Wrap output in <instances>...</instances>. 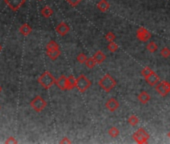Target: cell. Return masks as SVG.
I'll return each mask as SVG.
<instances>
[{
	"label": "cell",
	"mask_w": 170,
	"mask_h": 144,
	"mask_svg": "<svg viewBox=\"0 0 170 144\" xmlns=\"http://www.w3.org/2000/svg\"><path fill=\"white\" fill-rule=\"evenodd\" d=\"M5 142L6 143H17V140H15L13 137H10L9 139H7Z\"/></svg>",
	"instance_id": "30"
},
{
	"label": "cell",
	"mask_w": 170,
	"mask_h": 144,
	"mask_svg": "<svg viewBox=\"0 0 170 144\" xmlns=\"http://www.w3.org/2000/svg\"><path fill=\"white\" fill-rule=\"evenodd\" d=\"M136 37L138 38L140 41H148L151 38V33L149 30H147L146 28L144 27H139L136 31Z\"/></svg>",
	"instance_id": "7"
},
{
	"label": "cell",
	"mask_w": 170,
	"mask_h": 144,
	"mask_svg": "<svg viewBox=\"0 0 170 144\" xmlns=\"http://www.w3.org/2000/svg\"><path fill=\"white\" fill-rule=\"evenodd\" d=\"M146 49H147L149 52L153 53V52H156V50L158 49V46H157V44L155 43V42L151 41V42H149V43L147 44Z\"/></svg>",
	"instance_id": "22"
},
{
	"label": "cell",
	"mask_w": 170,
	"mask_h": 144,
	"mask_svg": "<svg viewBox=\"0 0 170 144\" xmlns=\"http://www.w3.org/2000/svg\"><path fill=\"white\" fill-rule=\"evenodd\" d=\"M151 99V96L150 94L148 93L147 91H141L138 94V100L141 102L142 104H146L150 101Z\"/></svg>",
	"instance_id": "14"
},
{
	"label": "cell",
	"mask_w": 170,
	"mask_h": 144,
	"mask_svg": "<svg viewBox=\"0 0 170 144\" xmlns=\"http://www.w3.org/2000/svg\"><path fill=\"white\" fill-rule=\"evenodd\" d=\"M67 84H68V90H71L76 87V78L73 75H70L67 77Z\"/></svg>",
	"instance_id": "18"
},
{
	"label": "cell",
	"mask_w": 170,
	"mask_h": 144,
	"mask_svg": "<svg viewBox=\"0 0 170 144\" xmlns=\"http://www.w3.org/2000/svg\"><path fill=\"white\" fill-rule=\"evenodd\" d=\"M66 1L70 4V5L72 6H76V5H78V4L82 1V0H66Z\"/></svg>",
	"instance_id": "29"
},
{
	"label": "cell",
	"mask_w": 170,
	"mask_h": 144,
	"mask_svg": "<svg viewBox=\"0 0 170 144\" xmlns=\"http://www.w3.org/2000/svg\"><path fill=\"white\" fill-rule=\"evenodd\" d=\"M1 50H2V46L0 45V52H1Z\"/></svg>",
	"instance_id": "33"
},
{
	"label": "cell",
	"mask_w": 170,
	"mask_h": 144,
	"mask_svg": "<svg viewBox=\"0 0 170 144\" xmlns=\"http://www.w3.org/2000/svg\"><path fill=\"white\" fill-rule=\"evenodd\" d=\"M96 61H95V59L91 57V58H87V60L86 62H85V66L87 67L88 69H92V68H94L95 65H96Z\"/></svg>",
	"instance_id": "21"
},
{
	"label": "cell",
	"mask_w": 170,
	"mask_h": 144,
	"mask_svg": "<svg viewBox=\"0 0 170 144\" xmlns=\"http://www.w3.org/2000/svg\"><path fill=\"white\" fill-rule=\"evenodd\" d=\"M105 106H106V108L109 110V111L114 112V111H116V110L118 109L119 102L117 101V99H115V98H110L107 102H106Z\"/></svg>",
	"instance_id": "12"
},
{
	"label": "cell",
	"mask_w": 170,
	"mask_h": 144,
	"mask_svg": "<svg viewBox=\"0 0 170 144\" xmlns=\"http://www.w3.org/2000/svg\"><path fill=\"white\" fill-rule=\"evenodd\" d=\"M133 139L137 143H139V144L146 143L148 141V139H149V134L146 132L145 129L139 128L137 131H136V132H134Z\"/></svg>",
	"instance_id": "5"
},
{
	"label": "cell",
	"mask_w": 170,
	"mask_h": 144,
	"mask_svg": "<svg viewBox=\"0 0 170 144\" xmlns=\"http://www.w3.org/2000/svg\"><path fill=\"white\" fill-rule=\"evenodd\" d=\"M69 30H70V28H69V26H68V24L65 23V22L59 23L56 26V32L58 33L59 35H61V36L66 35L67 33L69 32Z\"/></svg>",
	"instance_id": "10"
},
{
	"label": "cell",
	"mask_w": 170,
	"mask_h": 144,
	"mask_svg": "<svg viewBox=\"0 0 170 144\" xmlns=\"http://www.w3.org/2000/svg\"><path fill=\"white\" fill-rule=\"evenodd\" d=\"M127 122H128V124H130L131 126H136V125L139 123V118L136 116V115H131L128 118Z\"/></svg>",
	"instance_id": "23"
},
{
	"label": "cell",
	"mask_w": 170,
	"mask_h": 144,
	"mask_svg": "<svg viewBox=\"0 0 170 144\" xmlns=\"http://www.w3.org/2000/svg\"><path fill=\"white\" fill-rule=\"evenodd\" d=\"M153 72H154V71H153L151 68H150V67H145V68H143L142 69V71H141V74L144 76V77H147V76H149L151 73H153Z\"/></svg>",
	"instance_id": "27"
},
{
	"label": "cell",
	"mask_w": 170,
	"mask_h": 144,
	"mask_svg": "<svg viewBox=\"0 0 170 144\" xmlns=\"http://www.w3.org/2000/svg\"><path fill=\"white\" fill-rule=\"evenodd\" d=\"M160 54L163 58H168V57H170V49L168 47H164V48L161 49Z\"/></svg>",
	"instance_id": "25"
},
{
	"label": "cell",
	"mask_w": 170,
	"mask_h": 144,
	"mask_svg": "<svg viewBox=\"0 0 170 144\" xmlns=\"http://www.w3.org/2000/svg\"><path fill=\"white\" fill-rule=\"evenodd\" d=\"M145 80H146V82L149 84L150 86H156L157 84L160 82L159 76L157 75L155 72H153V73H151L149 76H147V77L145 78Z\"/></svg>",
	"instance_id": "11"
},
{
	"label": "cell",
	"mask_w": 170,
	"mask_h": 144,
	"mask_svg": "<svg viewBox=\"0 0 170 144\" xmlns=\"http://www.w3.org/2000/svg\"><path fill=\"white\" fill-rule=\"evenodd\" d=\"M56 79L53 77V75L50 73L49 71H45L41 74V76L38 78V82L40 83V85L45 88V89H49V88L55 84Z\"/></svg>",
	"instance_id": "2"
},
{
	"label": "cell",
	"mask_w": 170,
	"mask_h": 144,
	"mask_svg": "<svg viewBox=\"0 0 170 144\" xmlns=\"http://www.w3.org/2000/svg\"><path fill=\"white\" fill-rule=\"evenodd\" d=\"M4 2L9 6L10 9L13 11H17L25 3V0H4Z\"/></svg>",
	"instance_id": "8"
},
{
	"label": "cell",
	"mask_w": 170,
	"mask_h": 144,
	"mask_svg": "<svg viewBox=\"0 0 170 144\" xmlns=\"http://www.w3.org/2000/svg\"><path fill=\"white\" fill-rule=\"evenodd\" d=\"M90 86H91V81L85 75H79L78 77L76 78V88L81 93L87 91Z\"/></svg>",
	"instance_id": "3"
},
{
	"label": "cell",
	"mask_w": 170,
	"mask_h": 144,
	"mask_svg": "<svg viewBox=\"0 0 170 144\" xmlns=\"http://www.w3.org/2000/svg\"><path fill=\"white\" fill-rule=\"evenodd\" d=\"M109 7H110V5H109V2L107 1V0H100L98 4H97V8L102 12L107 11L109 9Z\"/></svg>",
	"instance_id": "15"
},
{
	"label": "cell",
	"mask_w": 170,
	"mask_h": 144,
	"mask_svg": "<svg viewBox=\"0 0 170 144\" xmlns=\"http://www.w3.org/2000/svg\"><path fill=\"white\" fill-rule=\"evenodd\" d=\"M155 89L161 96H166L170 92V82L165 81V80L161 81L155 86Z\"/></svg>",
	"instance_id": "6"
},
{
	"label": "cell",
	"mask_w": 170,
	"mask_h": 144,
	"mask_svg": "<svg viewBox=\"0 0 170 144\" xmlns=\"http://www.w3.org/2000/svg\"><path fill=\"white\" fill-rule=\"evenodd\" d=\"M168 137H169V138H170V132H169V133H168Z\"/></svg>",
	"instance_id": "34"
},
{
	"label": "cell",
	"mask_w": 170,
	"mask_h": 144,
	"mask_svg": "<svg viewBox=\"0 0 170 144\" xmlns=\"http://www.w3.org/2000/svg\"><path fill=\"white\" fill-rule=\"evenodd\" d=\"M0 109H1V106H0Z\"/></svg>",
	"instance_id": "35"
},
{
	"label": "cell",
	"mask_w": 170,
	"mask_h": 144,
	"mask_svg": "<svg viewBox=\"0 0 170 144\" xmlns=\"http://www.w3.org/2000/svg\"><path fill=\"white\" fill-rule=\"evenodd\" d=\"M60 143H71V141L69 140V139H67L66 137H64L62 139V140L60 141Z\"/></svg>",
	"instance_id": "31"
},
{
	"label": "cell",
	"mask_w": 170,
	"mask_h": 144,
	"mask_svg": "<svg viewBox=\"0 0 170 144\" xmlns=\"http://www.w3.org/2000/svg\"><path fill=\"white\" fill-rule=\"evenodd\" d=\"M19 32L22 34L23 36H27L29 35L30 33L32 32V28L29 26L28 24H23V25H21L20 28H19Z\"/></svg>",
	"instance_id": "16"
},
{
	"label": "cell",
	"mask_w": 170,
	"mask_h": 144,
	"mask_svg": "<svg viewBox=\"0 0 170 144\" xmlns=\"http://www.w3.org/2000/svg\"><path fill=\"white\" fill-rule=\"evenodd\" d=\"M107 48H108V50H109L110 52H116L119 47H118V45L115 43V42H114V41H111V42H109Z\"/></svg>",
	"instance_id": "24"
},
{
	"label": "cell",
	"mask_w": 170,
	"mask_h": 144,
	"mask_svg": "<svg viewBox=\"0 0 170 144\" xmlns=\"http://www.w3.org/2000/svg\"><path fill=\"white\" fill-rule=\"evenodd\" d=\"M119 129L117 128V127H115V126H113V127H111L109 130H108V134H109V136L110 137H113V138H116V137H118L119 136Z\"/></svg>",
	"instance_id": "20"
},
{
	"label": "cell",
	"mask_w": 170,
	"mask_h": 144,
	"mask_svg": "<svg viewBox=\"0 0 170 144\" xmlns=\"http://www.w3.org/2000/svg\"><path fill=\"white\" fill-rule=\"evenodd\" d=\"M99 86L101 87V89H103L105 92H110L116 86V80L114 79L111 75L107 73L99 80Z\"/></svg>",
	"instance_id": "1"
},
{
	"label": "cell",
	"mask_w": 170,
	"mask_h": 144,
	"mask_svg": "<svg viewBox=\"0 0 170 144\" xmlns=\"http://www.w3.org/2000/svg\"><path fill=\"white\" fill-rule=\"evenodd\" d=\"M46 54L51 59V60H56L60 56V49L59 48H52V49H46Z\"/></svg>",
	"instance_id": "13"
},
{
	"label": "cell",
	"mask_w": 170,
	"mask_h": 144,
	"mask_svg": "<svg viewBox=\"0 0 170 144\" xmlns=\"http://www.w3.org/2000/svg\"><path fill=\"white\" fill-rule=\"evenodd\" d=\"M46 105H47L46 101L39 95L34 97L30 102V106L35 110L36 112H41L42 110L46 107Z\"/></svg>",
	"instance_id": "4"
},
{
	"label": "cell",
	"mask_w": 170,
	"mask_h": 144,
	"mask_svg": "<svg viewBox=\"0 0 170 144\" xmlns=\"http://www.w3.org/2000/svg\"><path fill=\"white\" fill-rule=\"evenodd\" d=\"M55 84L57 85V87L61 90H68V84H67V77L64 75L60 76L58 79H56Z\"/></svg>",
	"instance_id": "9"
},
{
	"label": "cell",
	"mask_w": 170,
	"mask_h": 144,
	"mask_svg": "<svg viewBox=\"0 0 170 144\" xmlns=\"http://www.w3.org/2000/svg\"><path fill=\"white\" fill-rule=\"evenodd\" d=\"M1 91H2V87H1V85H0V93H1Z\"/></svg>",
	"instance_id": "32"
},
{
	"label": "cell",
	"mask_w": 170,
	"mask_h": 144,
	"mask_svg": "<svg viewBox=\"0 0 170 144\" xmlns=\"http://www.w3.org/2000/svg\"><path fill=\"white\" fill-rule=\"evenodd\" d=\"M87 58L88 57L84 53H80V54H78V56H77V61L79 63H81V64H85V62H86Z\"/></svg>",
	"instance_id": "26"
},
{
	"label": "cell",
	"mask_w": 170,
	"mask_h": 144,
	"mask_svg": "<svg viewBox=\"0 0 170 144\" xmlns=\"http://www.w3.org/2000/svg\"><path fill=\"white\" fill-rule=\"evenodd\" d=\"M41 14H42V16H44L45 18H49L50 16L53 14V10L51 9V7H49V6H45V7L42 8Z\"/></svg>",
	"instance_id": "19"
},
{
	"label": "cell",
	"mask_w": 170,
	"mask_h": 144,
	"mask_svg": "<svg viewBox=\"0 0 170 144\" xmlns=\"http://www.w3.org/2000/svg\"><path fill=\"white\" fill-rule=\"evenodd\" d=\"M93 58L95 59V61L97 63H102V62H104V60L106 59V55L102 52V51H97L94 53V55H93Z\"/></svg>",
	"instance_id": "17"
},
{
	"label": "cell",
	"mask_w": 170,
	"mask_h": 144,
	"mask_svg": "<svg viewBox=\"0 0 170 144\" xmlns=\"http://www.w3.org/2000/svg\"><path fill=\"white\" fill-rule=\"evenodd\" d=\"M105 38H106V40H107V41L111 42V41H114V40H115L116 36H115V34H113L112 32H108L107 34L105 35Z\"/></svg>",
	"instance_id": "28"
}]
</instances>
